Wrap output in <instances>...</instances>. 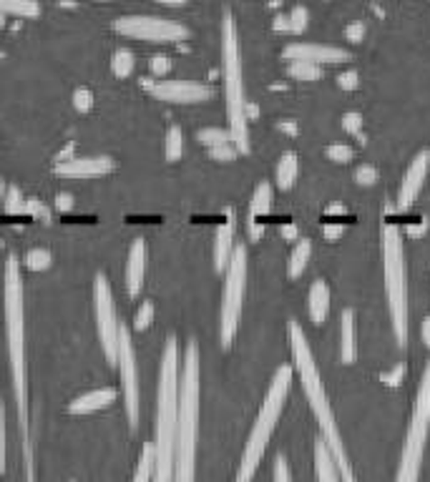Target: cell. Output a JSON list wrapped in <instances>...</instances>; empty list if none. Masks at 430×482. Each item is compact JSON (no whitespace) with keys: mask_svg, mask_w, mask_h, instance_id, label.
Listing matches in <instances>:
<instances>
[{"mask_svg":"<svg viewBox=\"0 0 430 482\" xmlns=\"http://www.w3.org/2000/svg\"><path fill=\"white\" fill-rule=\"evenodd\" d=\"M287 336H290L294 370H297L300 380H302V390H305L310 410H312L317 425L322 430L325 445H328L330 452H332V458H335V465H338L339 475H342V482H358L355 472H352L350 460H348V449H345V442H342V435H339V427L338 420H335V412H332V404H330L328 392H325V382H322V374L317 370L315 354H312V349L307 345L305 329L300 326L297 319H290V325H287Z\"/></svg>","mask_w":430,"mask_h":482,"instance_id":"1","label":"cell"},{"mask_svg":"<svg viewBox=\"0 0 430 482\" xmlns=\"http://www.w3.org/2000/svg\"><path fill=\"white\" fill-rule=\"evenodd\" d=\"M3 15H21V18H35L41 13L38 0H0Z\"/></svg>","mask_w":430,"mask_h":482,"instance_id":"26","label":"cell"},{"mask_svg":"<svg viewBox=\"0 0 430 482\" xmlns=\"http://www.w3.org/2000/svg\"><path fill=\"white\" fill-rule=\"evenodd\" d=\"M171 71V58L169 56H154L151 58V73L157 76H164Z\"/></svg>","mask_w":430,"mask_h":482,"instance_id":"44","label":"cell"},{"mask_svg":"<svg viewBox=\"0 0 430 482\" xmlns=\"http://www.w3.org/2000/svg\"><path fill=\"white\" fill-rule=\"evenodd\" d=\"M151 475H154V442H148L141 449V458H139L131 482H151Z\"/></svg>","mask_w":430,"mask_h":482,"instance_id":"28","label":"cell"},{"mask_svg":"<svg viewBox=\"0 0 430 482\" xmlns=\"http://www.w3.org/2000/svg\"><path fill=\"white\" fill-rule=\"evenodd\" d=\"M345 35H348V41H352V43H360L362 38H365V23L355 21L352 25H348Z\"/></svg>","mask_w":430,"mask_h":482,"instance_id":"46","label":"cell"},{"mask_svg":"<svg viewBox=\"0 0 430 482\" xmlns=\"http://www.w3.org/2000/svg\"><path fill=\"white\" fill-rule=\"evenodd\" d=\"M144 277H147V241L136 239L129 249V261H126V289L131 297L141 294Z\"/></svg>","mask_w":430,"mask_h":482,"instance_id":"18","label":"cell"},{"mask_svg":"<svg viewBox=\"0 0 430 482\" xmlns=\"http://www.w3.org/2000/svg\"><path fill=\"white\" fill-rule=\"evenodd\" d=\"M287 73H290L294 80H317L322 79V66L310 63V61H290Z\"/></svg>","mask_w":430,"mask_h":482,"instance_id":"27","label":"cell"},{"mask_svg":"<svg viewBox=\"0 0 430 482\" xmlns=\"http://www.w3.org/2000/svg\"><path fill=\"white\" fill-rule=\"evenodd\" d=\"M328 158L330 161H335V164H348L352 156H355V151H352V146H348V144H332V146H328Z\"/></svg>","mask_w":430,"mask_h":482,"instance_id":"37","label":"cell"},{"mask_svg":"<svg viewBox=\"0 0 430 482\" xmlns=\"http://www.w3.org/2000/svg\"><path fill=\"white\" fill-rule=\"evenodd\" d=\"M225 294H222V312H219V342L229 349L239 329L242 304H244V289H247V244L237 241L232 249V257L226 264Z\"/></svg>","mask_w":430,"mask_h":482,"instance_id":"9","label":"cell"},{"mask_svg":"<svg viewBox=\"0 0 430 482\" xmlns=\"http://www.w3.org/2000/svg\"><path fill=\"white\" fill-rule=\"evenodd\" d=\"M58 176L66 179H96L103 174L113 171V158L111 156H73L68 161H56L53 166Z\"/></svg>","mask_w":430,"mask_h":482,"instance_id":"16","label":"cell"},{"mask_svg":"<svg viewBox=\"0 0 430 482\" xmlns=\"http://www.w3.org/2000/svg\"><path fill=\"white\" fill-rule=\"evenodd\" d=\"M342 128L348 131V134H362V113L350 111L342 116Z\"/></svg>","mask_w":430,"mask_h":482,"instance_id":"41","label":"cell"},{"mask_svg":"<svg viewBox=\"0 0 430 482\" xmlns=\"http://www.w3.org/2000/svg\"><path fill=\"white\" fill-rule=\"evenodd\" d=\"M0 279H3V269H0Z\"/></svg>","mask_w":430,"mask_h":482,"instance_id":"58","label":"cell"},{"mask_svg":"<svg viewBox=\"0 0 430 482\" xmlns=\"http://www.w3.org/2000/svg\"><path fill=\"white\" fill-rule=\"evenodd\" d=\"M300 174V158L294 151H284L280 161H277V171H274V181L280 189H292L294 181Z\"/></svg>","mask_w":430,"mask_h":482,"instance_id":"24","label":"cell"},{"mask_svg":"<svg viewBox=\"0 0 430 482\" xmlns=\"http://www.w3.org/2000/svg\"><path fill=\"white\" fill-rule=\"evenodd\" d=\"M5 402H3V394H0V475L5 472V460H8V452H5Z\"/></svg>","mask_w":430,"mask_h":482,"instance_id":"38","label":"cell"},{"mask_svg":"<svg viewBox=\"0 0 430 482\" xmlns=\"http://www.w3.org/2000/svg\"><path fill=\"white\" fill-rule=\"evenodd\" d=\"M280 128H284L287 134H294V131H297V126L294 124H280Z\"/></svg>","mask_w":430,"mask_h":482,"instance_id":"55","label":"cell"},{"mask_svg":"<svg viewBox=\"0 0 430 482\" xmlns=\"http://www.w3.org/2000/svg\"><path fill=\"white\" fill-rule=\"evenodd\" d=\"M342 234V226H325V236L328 239H338Z\"/></svg>","mask_w":430,"mask_h":482,"instance_id":"53","label":"cell"},{"mask_svg":"<svg viewBox=\"0 0 430 482\" xmlns=\"http://www.w3.org/2000/svg\"><path fill=\"white\" fill-rule=\"evenodd\" d=\"M272 202H274V191H272L270 181H260L254 191H252V202H249V236L260 239L264 234L260 219L272 212Z\"/></svg>","mask_w":430,"mask_h":482,"instance_id":"17","label":"cell"},{"mask_svg":"<svg viewBox=\"0 0 430 482\" xmlns=\"http://www.w3.org/2000/svg\"><path fill=\"white\" fill-rule=\"evenodd\" d=\"M5 284V335L11 354L13 392L18 404V427L23 435V448H31V415H28V362H25V302H23L21 261L8 254L3 267Z\"/></svg>","mask_w":430,"mask_h":482,"instance_id":"2","label":"cell"},{"mask_svg":"<svg viewBox=\"0 0 430 482\" xmlns=\"http://www.w3.org/2000/svg\"><path fill=\"white\" fill-rule=\"evenodd\" d=\"M272 480L274 482H292V472H290V465H287V460H284V455H277V458H274Z\"/></svg>","mask_w":430,"mask_h":482,"instance_id":"40","label":"cell"},{"mask_svg":"<svg viewBox=\"0 0 430 482\" xmlns=\"http://www.w3.org/2000/svg\"><path fill=\"white\" fill-rule=\"evenodd\" d=\"M403 377H406V364L400 362V364H396V370L385 372L383 382L387 384V387H397V384L403 382Z\"/></svg>","mask_w":430,"mask_h":482,"instance_id":"43","label":"cell"},{"mask_svg":"<svg viewBox=\"0 0 430 482\" xmlns=\"http://www.w3.org/2000/svg\"><path fill=\"white\" fill-rule=\"evenodd\" d=\"M282 236H284V239H294V236H297V226H294V224H284L282 226Z\"/></svg>","mask_w":430,"mask_h":482,"instance_id":"54","label":"cell"},{"mask_svg":"<svg viewBox=\"0 0 430 482\" xmlns=\"http://www.w3.org/2000/svg\"><path fill=\"white\" fill-rule=\"evenodd\" d=\"M23 212L31 213V216H41L43 213V203L38 202V199H25L23 202Z\"/></svg>","mask_w":430,"mask_h":482,"instance_id":"48","label":"cell"},{"mask_svg":"<svg viewBox=\"0 0 430 482\" xmlns=\"http://www.w3.org/2000/svg\"><path fill=\"white\" fill-rule=\"evenodd\" d=\"M136 61L134 53L129 51V48H119L111 58V71L119 76V79H126V76H131V71H134Z\"/></svg>","mask_w":430,"mask_h":482,"instance_id":"30","label":"cell"},{"mask_svg":"<svg viewBox=\"0 0 430 482\" xmlns=\"http://www.w3.org/2000/svg\"><path fill=\"white\" fill-rule=\"evenodd\" d=\"M383 274L387 312L397 345L406 347L407 342V271L406 251H403V234L393 222L383 224Z\"/></svg>","mask_w":430,"mask_h":482,"instance_id":"7","label":"cell"},{"mask_svg":"<svg viewBox=\"0 0 430 482\" xmlns=\"http://www.w3.org/2000/svg\"><path fill=\"white\" fill-rule=\"evenodd\" d=\"M116 367L121 372V392H124L126 415L131 430L139 427V412H141V400H139V372H136V352L131 342L129 326L119 325V354H116Z\"/></svg>","mask_w":430,"mask_h":482,"instance_id":"12","label":"cell"},{"mask_svg":"<svg viewBox=\"0 0 430 482\" xmlns=\"http://www.w3.org/2000/svg\"><path fill=\"white\" fill-rule=\"evenodd\" d=\"M222 66H225V96H226V118L232 141L239 154L249 151V121H247V99H244V80H242V56H239L237 23L232 13H225L222 21Z\"/></svg>","mask_w":430,"mask_h":482,"instance_id":"6","label":"cell"},{"mask_svg":"<svg viewBox=\"0 0 430 482\" xmlns=\"http://www.w3.org/2000/svg\"><path fill=\"white\" fill-rule=\"evenodd\" d=\"M179 374V415L174 448V482H194L196 468V432H199V347L189 342L184 349Z\"/></svg>","mask_w":430,"mask_h":482,"instance_id":"4","label":"cell"},{"mask_svg":"<svg viewBox=\"0 0 430 482\" xmlns=\"http://www.w3.org/2000/svg\"><path fill=\"white\" fill-rule=\"evenodd\" d=\"M93 307H96V329L106 359L116 364L119 354V317H116V304H113V292L109 279L99 274L93 281Z\"/></svg>","mask_w":430,"mask_h":482,"instance_id":"11","label":"cell"},{"mask_svg":"<svg viewBox=\"0 0 430 482\" xmlns=\"http://www.w3.org/2000/svg\"><path fill=\"white\" fill-rule=\"evenodd\" d=\"M272 28H274V31H280V33H284V31L290 33V21H287V15H277L274 23H272Z\"/></svg>","mask_w":430,"mask_h":482,"instance_id":"50","label":"cell"},{"mask_svg":"<svg viewBox=\"0 0 430 482\" xmlns=\"http://www.w3.org/2000/svg\"><path fill=\"white\" fill-rule=\"evenodd\" d=\"M234 234H237V219H234V212H226V219L216 229L215 239V267L216 271L226 269L229 264V257H232V249H234Z\"/></svg>","mask_w":430,"mask_h":482,"instance_id":"19","label":"cell"},{"mask_svg":"<svg viewBox=\"0 0 430 482\" xmlns=\"http://www.w3.org/2000/svg\"><path fill=\"white\" fill-rule=\"evenodd\" d=\"M420 336H423V345L430 349V317L423 319V325H420Z\"/></svg>","mask_w":430,"mask_h":482,"instance_id":"52","label":"cell"},{"mask_svg":"<svg viewBox=\"0 0 430 482\" xmlns=\"http://www.w3.org/2000/svg\"><path fill=\"white\" fill-rule=\"evenodd\" d=\"M339 357L345 364L358 362V322L352 309H342L339 317Z\"/></svg>","mask_w":430,"mask_h":482,"instance_id":"20","label":"cell"},{"mask_svg":"<svg viewBox=\"0 0 430 482\" xmlns=\"http://www.w3.org/2000/svg\"><path fill=\"white\" fill-rule=\"evenodd\" d=\"M430 430V357L425 362V370L420 377L418 394H416V407L413 415L407 420L406 442L400 452V465H397L396 482H420V470H423V452L428 442Z\"/></svg>","mask_w":430,"mask_h":482,"instance_id":"8","label":"cell"},{"mask_svg":"<svg viewBox=\"0 0 430 482\" xmlns=\"http://www.w3.org/2000/svg\"><path fill=\"white\" fill-rule=\"evenodd\" d=\"M154 302H141V307L136 309V317H134V326L141 332V329H148L151 326V322H154Z\"/></svg>","mask_w":430,"mask_h":482,"instance_id":"35","label":"cell"},{"mask_svg":"<svg viewBox=\"0 0 430 482\" xmlns=\"http://www.w3.org/2000/svg\"><path fill=\"white\" fill-rule=\"evenodd\" d=\"M3 196H5V181L0 176V203H3Z\"/></svg>","mask_w":430,"mask_h":482,"instance_id":"57","label":"cell"},{"mask_svg":"<svg viewBox=\"0 0 430 482\" xmlns=\"http://www.w3.org/2000/svg\"><path fill=\"white\" fill-rule=\"evenodd\" d=\"M290 384H292V367H290V364L277 367V372H274V377H272L270 382V390L264 394L260 415H257L254 425H252V432H249L234 482L254 480L257 468H260L262 458H264V452H267V445H270L272 432H274V427L280 422V415H282L287 394H290Z\"/></svg>","mask_w":430,"mask_h":482,"instance_id":"5","label":"cell"},{"mask_svg":"<svg viewBox=\"0 0 430 482\" xmlns=\"http://www.w3.org/2000/svg\"><path fill=\"white\" fill-rule=\"evenodd\" d=\"M23 202H25V199H23L21 189H18L15 184L5 186V196H3V209H5V213H21Z\"/></svg>","mask_w":430,"mask_h":482,"instance_id":"33","label":"cell"},{"mask_svg":"<svg viewBox=\"0 0 430 482\" xmlns=\"http://www.w3.org/2000/svg\"><path fill=\"white\" fill-rule=\"evenodd\" d=\"M330 302H332V294H330L328 281H312V287H310V292H307V312H310L312 325H322V322L328 319Z\"/></svg>","mask_w":430,"mask_h":482,"instance_id":"22","label":"cell"},{"mask_svg":"<svg viewBox=\"0 0 430 482\" xmlns=\"http://www.w3.org/2000/svg\"><path fill=\"white\" fill-rule=\"evenodd\" d=\"M310 257H312V241L310 239H297V244H294L292 251H290V259H287V277L297 279L307 269Z\"/></svg>","mask_w":430,"mask_h":482,"instance_id":"25","label":"cell"},{"mask_svg":"<svg viewBox=\"0 0 430 482\" xmlns=\"http://www.w3.org/2000/svg\"><path fill=\"white\" fill-rule=\"evenodd\" d=\"M113 31L151 43H171V41H184L189 35V28L184 23L169 21L161 15H121L113 21Z\"/></svg>","mask_w":430,"mask_h":482,"instance_id":"10","label":"cell"},{"mask_svg":"<svg viewBox=\"0 0 430 482\" xmlns=\"http://www.w3.org/2000/svg\"><path fill=\"white\" fill-rule=\"evenodd\" d=\"M71 206H73V196H71V194H58L56 209H61V212H68Z\"/></svg>","mask_w":430,"mask_h":482,"instance_id":"49","label":"cell"},{"mask_svg":"<svg viewBox=\"0 0 430 482\" xmlns=\"http://www.w3.org/2000/svg\"><path fill=\"white\" fill-rule=\"evenodd\" d=\"M177 415H179V345L177 336L167 339L161 354L157 392V439H154V482H174V448H177Z\"/></svg>","mask_w":430,"mask_h":482,"instance_id":"3","label":"cell"},{"mask_svg":"<svg viewBox=\"0 0 430 482\" xmlns=\"http://www.w3.org/2000/svg\"><path fill=\"white\" fill-rule=\"evenodd\" d=\"M315 472L317 482H342V475H339L338 465H335V458L332 452L325 445V439L320 438L315 442Z\"/></svg>","mask_w":430,"mask_h":482,"instance_id":"23","label":"cell"},{"mask_svg":"<svg viewBox=\"0 0 430 482\" xmlns=\"http://www.w3.org/2000/svg\"><path fill=\"white\" fill-rule=\"evenodd\" d=\"M111 402H116V390L101 387V390H91V392L76 397L73 402L68 404V412L71 415H91V412H99L103 407H109Z\"/></svg>","mask_w":430,"mask_h":482,"instance_id":"21","label":"cell"},{"mask_svg":"<svg viewBox=\"0 0 430 482\" xmlns=\"http://www.w3.org/2000/svg\"><path fill=\"white\" fill-rule=\"evenodd\" d=\"M141 86L157 96L161 101L169 103H199L215 96V89L206 83H196V80H151L141 79Z\"/></svg>","mask_w":430,"mask_h":482,"instance_id":"13","label":"cell"},{"mask_svg":"<svg viewBox=\"0 0 430 482\" xmlns=\"http://www.w3.org/2000/svg\"><path fill=\"white\" fill-rule=\"evenodd\" d=\"M430 174V148H420L418 154L413 156V161L407 164L406 176L400 181V191H397V206L400 209H410L413 202L418 199L423 184Z\"/></svg>","mask_w":430,"mask_h":482,"instance_id":"14","label":"cell"},{"mask_svg":"<svg viewBox=\"0 0 430 482\" xmlns=\"http://www.w3.org/2000/svg\"><path fill=\"white\" fill-rule=\"evenodd\" d=\"M73 151H76V144H73V141H68L66 148H61V151H58L56 161H68V158H73Z\"/></svg>","mask_w":430,"mask_h":482,"instance_id":"51","label":"cell"},{"mask_svg":"<svg viewBox=\"0 0 430 482\" xmlns=\"http://www.w3.org/2000/svg\"><path fill=\"white\" fill-rule=\"evenodd\" d=\"M338 83H339V89H345V90H352V89H358V73L355 71H345V73H339L338 76Z\"/></svg>","mask_w":430,"mask_h":482,"instance_id":"45","label":"cell"},{"mask_svg":"<svg viewBox=\"0 0 430 482\" xmlns=\"http://www.w3.org/2000/svg\"><path fill=\"white\" fill-rule=\"evenodd\" d=\"M158 3H167V5H184L186 0H158Z\"/></svg>","mask_w":430,"mask_h":482,"instance_id":"56","label":"cell"},{"mask_svg":"<svg viewBox=\"0 0 430 482\" xmlns=\"http://www.w3.org/2000/svg\"><path fill=\"white\" fill-rule=\"evenodd\" d=\"M23 261H25V267H28V269L41 271V269H48V267H51L53 257H51V251H48V249L35 247V249H31V251H25Z\"/></svg>","mask_w":430,"mask_h":482,"instance_id":"32","label":"cell"},{"mask_svg":"<svg viewBox=\"0 0 430 482\" xmlns=\"http://www.w3.org/2000/svg\"><path fill=\"white\" fill-rule=\"evenodd\" d=\"M23 455H25V482H35L33 452H31V449H23Z\"/></svg>","mask_w":430,"mask_h":482,"instance_id":"47","label":"cell"},{"mask_svg":"<svg viewBox=\"0 0 430 482\" xmlns=\"http://www.w3.org/2000/svg\"><path fill=\"white\" fill-rule=\"evenodd\" d=\"M196 138L202 141L204 146H219V144H229L232 141V131L229 128H219V126H209V128H202Z\"/></svg>","mask_w":430,"mask_h":482,"instance_id":"31","label":"cell"},{"mask_svg":"<svg viewBox=\"0 0 430 482\" xmlns=\"http://www.w3.org/2000/svg\"><path fill=\"white\" fill-rule=\"evenodd\" d=\"M287 21H290V33H302L307 28V21H310V13L305 5H297L287 13Z\"/></svg>","mask_w":430,"mask_h":482,"instance_id":"34","label":"cell"},{"mask_svg":"<svg viewBox=\"0 0 430 482\" xmlns=\"http://www.w3.org/2000/svg\"><path fill=\"white\" fill-rule=\"evenodd\" d=\"M209 156L215 161H234L239 156V148L234 146V141H229V144H219V146L209 148Z\"/></svg>","mask_w":430,"mask_h":482,"instance_id":"36","label":"cell"},{"mask_svg":"<svg viewBox=\"0 0 430 482\" xmlns=\"http://www.w3.org/2000/svg\"><path fill=\"white\" fill-rule=\"evenodd\" d=\"M287 61H310L317 66L325 63H345L350 61V51L339 48V45H322V43H290L282 51Z\"/></svg>","mask_w":430,"mask_h":482,"instance_id":"15","label":"cell"},{"mask_svg":"<svg viewBox=\"0 0 430 482\" xmlns=\"http://www.w3.org/2000/svg\"><path fill=\"white\" fill-rule=\"evenodd\" d=\"M164 154H167V161H177V158L184 154V131H181L179 126H169V128H167Z\"/></svg>","mask_w":430,"mask_h":482,"instance_id":"29","label":"cell"},{"mask_svg":"<svg viewBox=\"0 0 430 482\" xmlns=\"http://www.w3.org/2000/svg\"><path fill=\"white\" fill-rule=\"evenodd\" d=\"M73 106H76L79 111H91V109H93V90L86 89V86L73 90Z\"/></svg>","mask_w":430,"mask_h":482,"instance_id":"39","label":"cell"},{"mask_svg":"<svg viewBox=\"0 0 430 482\" xmlns=\"http://www.w3.org/2000/svg\"><path fill=\"white\" fill-rule=\"evenodd\" d=\"M355 179H358L360 186H373L375 181H377V171H375V166H370V164H362V166H358V171H355Z\"/></svg>","mask_w":430,"mask_h":482,"instance_id":"42","label":"cell"}]
</instances>
